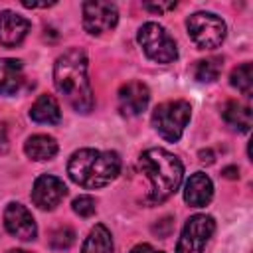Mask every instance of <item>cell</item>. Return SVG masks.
<instances>
[{"mask_svg": "<svg viewBox=\"0 0 253 253\" xmlns=\"http://www.w3.org/2000/svg\"><path fill=\"white\" fill-rule=\"evenodd\" d=\"M53 83L77 113H89L93 109V91L87 79V55L79 47H71L55 59Z\"/></svg>", "mask_w": 253, "mask_h": 253, "instance_id": "cell-1", "label": "cell"}, {"mask_svg": "<svg viewBox=\"0 0 253 253\" xmlns=\"http://www.w3.org/2000/svg\"><path fill=\"white\" fill-rule=\"evenodd\" d=\"M121 172V158L113 150L81 148L71 154L67 162L69 178L89 190L103 188L113 182Z\"/></svg>", "mask_w": 253, "mask_h": 253, "instance_id": "cell-2", "label": "cell"}, {"mask_svg": "<svg viewBox=\"0 0 253 253\" xmlns=\"http://www.w3.org/2000/svg\"><path fill=\"white\" fill-rule=\"evenodd\" d=\"M140 170L150 180V194L148 200L152 204L168 200L182 184L184 166L178 156L164 148H148L138 158Z\"/></svg>", "mask_w": 253, "mask_h": 253, "instance_id": "cell-3", "label": "cell"}, {"mask_svg": "<svg viewBox=\"0 0 253 253\" xmlns=\"http://www.w3.org/2000/svg\"><path fill=\"white\" fill-rule=\"evenodd\" d=\"M190 115H192V107L188 101H182V99L166 101L154 109L152 126L164 140L176 142L188 125Z\"/></svg>", "mask_w": 253, "mask_h": 253, "instance_id": "cell-4", "label": "cell"}, {"mask_svg": "<svg viewBox=\"0 0 253 253\" xmlns=\"http://www.w3.org/2000/svg\"><path fill=\"white\" fill-rule=\"evenodd\" d=\"M136 40L142 45L146 57H150L156 63H170L178 57V47L174 38L166 32V28H162L156 22H146L138 30Z\"/></svg>", "mask_w": 253, "mask_h": 253, "instance_id": "cell-5", "label": "cell"}, {"mask_svg": "<svg viewBox=\"0 0 253 253\" xmlns=\"http://www.w3.org/2000/svg\"><path fill=\"white\" fill-rule=\"evenodd\" d=\"M186 28L200 49H213L225 40V22L211 12H196L188 16Z\"/></svg>", "mask_w": 253, "mask_h": 253, "instance_id": "cell-6", "label": "cell"}, {"mask_svg": "<svg viewBox=\"0 0 253 253\" xmlns=\"http://www.w3.org/2000/svg\"><path fill=\"white\" fill-rule=\"evenodd\" d=\"M213 229H215V221L211 215L206 213L192 215L180 233V239L176 243V253H202Z\"/></svg>", "mask_w": 253, "mask_h": 253, "instance_id": "cell-7", "label": "cell"}, {"mask_svg": "<svg viewBox=\"0 0 253 253\" xmlns=\"http://www.w3.org/2000/svg\"><path fill=\"white\" fill-rule=\"evenodd\" d=\"M119 22L117 6L103 0H87L83 2V28L91 36H101L113 30Z\"/></svg>", "mask_w": 253, "mask_h": 253, "instance_id": "cell-8", "label": "cell"}, {"mask_svg": "<svg viewBox=\"0 0 253 253\" xmlns=\"http://www.w3.org/2000/svg\"><path fill=\"white\" fill-rule=\"evenodd\" d=\"M67 196V186L63 180L51 174H43L34 182L32 188V200L40 210H53L61 204V200Z\"/></svg>", "mask_w": 253, "mask_h": 253, "instance_id": "cell-9", "label": "cell"}, {"mask_svg": "<svg viewBox=\"0 0 253 253\" xmlns=\"http://www.w3.org/2000/svg\"><path fill=\"white\" fill-rule=\"evenodd\" d=\"M4 225L8 229L10 235L22 239V241H30L36 237L38 227L34 221V215L30 213V210L18 202H12L6 206L4 210Z\"/></svg>", "mask_w": 253, "mask_h": 253, "instance_id": "cell-10", "label": "cell"}, {"mask_svg": "<svg viewBox=\"0 0 253 253\" xmlns=\"http://www.w3.org/2000/svg\"><path fill=\"white\" fill-rule=\"evenodd\" d=\"M150 101V91L140 81H128L119 89V109L126 117L140 115Z\"/></svg>", "mask_w": 253, "mask_h": 253, "instance_id": "cell-11", "label": "cell"}, {"mask_svg": "<svg viewBox=\"0 0 253 253\" xmlns=\"http://www.w3.org/2000/svg\"><path fill=\"white\" fill-rule=\"evenodd\" d=\"M28 32H30V22L24 16L12 10L0 12V43L4 47H16L18 43H22Z\"/></svg>", "mask_w": 253, "mask_h": 253, "instance_id": "cell-12", "label": "cell"}, {"mask_svg": "<svg viewBox=\"0 0 253 253\" xmlns=\"http://www.w3.org/2000/svg\"><path fill=\"white\" fill-rule=\"evenodd\" d=\"M213 196V184L210 180L208 174L204 172H196L188 178L186 186H184V200L194 206V208H202L206 204H210Z\"/></svg>", "mask_w": 253, "mask_h": 253, "instance_id": "cell-13", "label": "cell"}, {"mask_svg": "<svg viewBox=\"0 0 253 253\" xmlns=\"http://www.w3.org/2000/svg\"><path fill=\"white\" fill-rule=\"evenodd\" d=\"M24 83V69L18 59H0V93L14 95Z\"/></svg>", "mask_w": 253, "mask_h": 253, "instance_id": "cell-14", "label": "cell"}, {"mask_svg": "<svg viewBox=\"0 0 253 253\" xmlns=\"http://www.w3.org/2000/svg\"><path fill=\"white\" fill-rule=\"evenodd\" d=\"M30 119L42 125H57L61 121V111H59L55 97L40 95L30 109Z\"/></svg>", "mask_w": 253, "mask_h": 253, "instance_id": "cell-15", "label": "cell"}, {"mask_svg": "<svg viewBox=\"0 0 253 253\" xmlns=\"http://www.w3.org/2000/svg\"><path fill=\"white\" fill-rule=\"evenodd\" d=\"M24 152L32 158V160H38V162H43V160H51L55 154H57V142L53 136H47V134H34L26 140L24 144Z\"/></svg>", "mask_w": 253, "mask_h": 253, "instance_id": "cell-16", "label": "cell"}, {"mask_svg": "<svg viewBox=\"0 0 253 253\" xmlns=\"http://www.w3.org/2000/svg\"><path fill=\"white\" fill-rule=\"evenodd\" d=\"M221 117L223 121L235 128V130H241V132H247L251 128V109L239 101H227L223 111H221Z\"/></svg>", "mask_w": 253, "mask_h": 253, "instance_id": "cell-17", "label": "cell"}, {"mask_svg": "<svg viewBox=\"0 0 253 253\" xmlns=\"http://www.w3.org/2000/svg\"><path fill=\"white\" fill-rule=\"evenodd\" d=\"M81 253H113V237H111L109 229L101 223L95 225L89 231Z\"/></svg>", "mask_w": 253, "mask_h": 253, "instance_id": "cell-18", "label": "cell"}, {"mask_svg": "<svg viewBox=\"0 0 253 253\" xmlns=\"http://www.w3.org/2000/svg\"><path fill=\"white\" fill-rule=\"evenodd\" d=\"M221 65H223V59H221V57H208V59H200V61H196L194 75H196V79H198V81H204V83L215 81V79L219 77Z\"/></svg>", "mask_w": 253, "mask_h": 253, "instance_id": "cell-19", "label": "cell"}, {"mask_svg": "<svg viewBox=\"0 0 253 253\" xmlns=\"http://www.w3.org/2000/svg\"><path fill=\"white\" fill-rule=\"evenodd\" d=\"M229 83L237 91H241L243 95H251V91H253V65L251 63L237 65L229 75Z\"/></svg>", "mask_w": 253, "mask_h": 253, "instance_id": "cell-20", "label": "cell"}, {"mask_svg": "<svg viewBox=\"0 0 253 253\" xmlns=\"http://www.w3.org/2000/svg\"><path fill=\"white\" fill-rule=\"evenodd\" d=\"M73 241H75V231H73L71 227H67V225H65V227H57V229L51 233V237H49L51 249H57V251L71 247Z\"/></svg>", "mask_w": 253, "mask_h": 253, "instance_id": "cell-21", "label": "cell"}, {"mask_svg": "<svg viewBox=\"0 0 253 253\" xmlns=\"http://www.w3.org/2000/svg\"><path fill=\"white\" fill-rule=\"evenodd\" d=\"M73 211L81 217H89L95 213V200L91 196H79L73 200Z\"/></svg>", "mask_w": 253, "mask_h": 253, "instance_id": "cell-22", "label": "cell"}, {"mask_svg": "<svg viewBox=\"0 0 253 253\" xmlns=\"http://www.w3.org/2000/svg\"><path fill=\"white\" fill-rule=\"evenodd\" d=\"M130 253H164V251H158V249H154V247L148 245V243H140V245L132 247Z\"/></svg>", "mask_w": 253, "mask_h": 253, "instance_id": "cell-23", "label": "cell"}, {"mask_svg": "<svg viewBox=\"0 0 253 253\" xmlns=\"http://www.w3.org/2000/svg\"><path fill=\"white\" fill-rule=\"evenodd\" d=\"M176 2H168V4H144L146 10H152V12H164L168 8H174Z\"/></svg>", "mask_w": 253, "mask_h": 253, "instance_id": "cell-24", "label": "cell"}, {"mask_svg": "<svg viewBox=\"0 0 253 253\" xmlns=\"http://www.w3.org/2000/svg\"><path fill=\"white\" fill-rule=\"evenodd\" d=\"M223 174H225V178H237V176H239V174H237V168H225Z\"/></svg>", "mask_w": 253, "mask_h": 253, "instance_id": "cell-25", "label": "cell"}, {"mask_svg": "<svg viewBox=\"0 0 253 253\" xmlns=\"http://www.w3.org/2000/svg\"><path fill=\"white\" fill-rule=\"evenodd\" d=\"M8 253H28V251H24V249H12V251H8Z\"/></svg>", "mask_w": 253, "mask_h": 253, "instance_id": "cell-26", "label": "cell"}]
</instances>
